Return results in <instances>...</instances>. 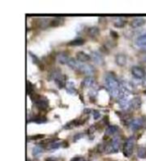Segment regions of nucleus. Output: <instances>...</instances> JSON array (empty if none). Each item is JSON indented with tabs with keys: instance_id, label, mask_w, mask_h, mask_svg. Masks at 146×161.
Here are the masks:
<instances>
[{
	"instance_id": "obj_1",
	"label": "nucleus",
	"mask_w": 146,
	"mask_h": 161,
	"mask_svg": "<svg viewBox=\"0 0 146 161\" xmlns=\"http://www.w3.org/2000/svg\"><path fill=\"white\" fill-rule=\"evenodd\" d=\"M106 86L109 89L110 95L113 97H119L120 93V87L119 82L117 81L116 77L112 73H108L105 77Z\"/></svg>"
},
{
	"instance_id": "obj_2",
	"label": "nucleus",
	"mask_w": 146,
	"mask_h": 161,
	"mask_svg": "<svg viewBox=\"0 0 146 161\" xmlns=\"http://www.w3.org/2000/svg\"><path fill=\"white\" fill-rule=\"evenodd\" d=\"M135 141H136L135 140V136H133L128 137L126 140V142H125V143L123 145V149H122L123 154L126 157L128 158V157H130L131 154H132L133 149H134V146H135Z\"/></svg>"
},
{
	"instance_id": "obj_3",
	"label": "nucleus",
	"mask_w": 146,
	"mask_h": 161,
	"mask_svg": "<svg viewBox=\"0 0 146 161\" xmlns=\"http://www.w3.org/2000/svg\"><path fill=\"white\" fill-rule=\"evenodd\" d=\"M120 147V137L116 136L113 138L111 142L106 146L105 152H107V153H118Z\"/></svg>"
},
{
	"instance_id": "obj_4",
	"label": "nucleus",
	"mask_w": 146,
	"mask_h": 161,
	"mask_svg": "<svg viewBox=\"0 0 146 161\" xmlns=\"http://www.w3.org/2000/svg\"><path fill=\"white\" fill-rule=\"evenodd\" d=\"M34 103H35L36 107L39 110H45L49 107V102L47 101V99L39 95L35 96Z\"/></svg>"
},
{
	"instance_id": "obj_5",
	"label": "nucleus",
	"mask_w": 146,
	"mask_h": 161,
	"mask_svg": "<svg viewBox=\"0 0 146 161\" xmlns=\"http://www.w3.org/2000/svg\"><path fill=\"white\" fill-rule=\"evenodd\" d=\"M79 70L84 74H86L88 76H91L95 73V68L90 65V64H83L80 62V66L79 67Z\"/></svg>"
},
{
	"instance_id": "obj_6",
	"label": "nucleus",
	"mask_w": 146,
	"mask_h": 161,
	"mask_svg": "<svg viewBox=\"0 0 146 161\" xmlns=\"http://www.w3.org/2000/svg\"><path fill=\"white\" fill-rule=\"evenodd\" d=\"M52 78H54L59 88H62L65 86V78H63L62 74L60 72H55L52 75Z\"/></svg>"
},
{
	"instance_id": "obj_7",
	"label": "nucleus",
	"mask_w": 146,
	"mask_h": 161,
	"mask_svg": "<svg viewBox=\"0 0 146 161\" xmlns=\"http://www.w3.org/2000/svg\"><path fill=\"white\" fill-rule=\"evenodd\" d=\"M131 74L136 78H138V79H142L145 76V70L143 68H141L140 67H137V66H135L131 68Z\"/></svg>"
},
{
	"instance_id": "obj_8",
	"label": "nucleus",
	"mask_w": 146,
	"mask_h": 161,
	"mask_svg": "<svg viewBox=\"0 0 146 161\" xmlns=\"http://www.w3.org/2000/svg\"><path fill=\"white\" fill-rule=\"evenodd\" d=\"M144 125V120L142 118H137L132 120L130 123V128L132 131H138Z\"/></svg>"
},
{
	"instance_id": "obj_9",
	"label": "nucleus",
	"mask_w": 146,
	"mask_h": 161,
	"mask_svg": "<svg viewBox=\"0 0 146 161\" xmlns=\"http://www.w3.org/2000/svg\"><path fill=\"white\" fill-rule=\"evenodd\" d=\"M91 58L98 65H102L103 64V58H102V55L100 53L97 52V51H92L91 53Z\"/></svg>"
},
{
	"instance_id": "obj_10",
	"label": "nucleus",
	"mask_w": 146,
	"mask_h": 161,
	"mask_svg": "<svg viewBox=\"0 0 146 161\" xmlns=\"http://www.w3.org/2000/svg\"><path fill=\"white\" fill-rule=\"evenodd\" d=\"M145 24V20L142 17H137L134 18L131 21V27L133 28H138Z\"/></svg>"
},
{
	"instance_id": "obj_11",
	"label": "nucleus",
	"mask_w": 146,
	"mask_h": 161,
	"mask_svg": "<svg viewBox=\"0 0 146 161\" xmlns=\"http://www.w3.org/2000/svg\"><path fill=\"white\" fill-rule=\"evenodd\" d=\"M76 58L78 60V61L84 63V62H87L88 61L91 60V56L87 55L86 53L83 52V51H80L76 54Z\"/></svg>"
},
{
	"instance_id": "obj_12",
	"label": "nucleus",
	"mask_w": 146,
	"mask_h": 161,
	"mask_svg": "<svg viewBox=\"0 0 146 161\" xmlns=\"http://www.w3.org/2000/svg\"><path fill=\"white\" fill-rule=\"evenodd\" d=\"M116 61L118 66L123 67L127 64V57L123 54H118L116 56Z\"/></svg>"
},
{
	"instance_id": "obj_13",
	"label": "nucleus",
	"mask_w": 146,
	"mask_h": 161,
	"mask_svg": "<svg viewBox=\"0 0 146 161\" xmlns=\"http://www.w3.org/2000/svg\"><path fill=\"white\" fill-rule=\"evenodd\" d=\"M119 131V127L116 125H109L105 131V136H113L115 134H116V132Z\"/></svg>"
},
{
	"instance_id": "obj_14",
	"label": "nucleus",
	"mask_w": 146,
	"mask_h": 161,
	"mask_svg": "<svg viewBox=\"0 0 146 161\" xmlns=\"http://www.w3.org/2000/svg\"><path fill=\"white\" fill-rule=\"evenodd\" d=\"M141 107V99L139 97H135L130 101V107L133 109H138Z\"/></svg>"
},
{
	"instance_id": "obj_15",
	"label": "nucleus",
	"mask_w": 146,
	"mask_h": 161,
	"mask_svg": "<svg viewBox=\"0 0 146 161\" xmlns=\"http://www.w3.org/2000/svg\"><path fill=\"white\" fill-rule=\"evenodd\" d=\"M67 64H68L71 68H73V70H79V67H80V62L73 58H69V61H68Z\"/></svg>"
},
{
	"instance_id": "obj_16",
	"label": "nucleus",
	"mask_w": 146,
	"mask_h": 161,
	"mask_svg": "<svg viewBox=\"0 0 146 161\" xmlns=\"http://www.w3.org/2000/svg\"><path fill=\"white\" fill-rule=\"evenodd\" d=\"M136 45L141 48L146 47V34H144L140 37H138L136 40Z\"/></svg>"
},
{
	"instance_id": "obj_17",
	"label": "nucleus",
	"mask_w": 146,
	"mask_h": 161,
	"mask_svg": "<svg viewBox=\"0 0 146 161\" xmlns=\"http://www.w3.org/2000/svg\"><path fill=\"white\" fill-rule=\"evenodd\" d=\"M81 85L84 87H93L95 85V81L91 77H87L83 80Z\"/></svg>"
},
{
	"instance_id": "obj_18",
	"label": "nucleus",
	"mask_w": 146,
	"mask_h": 161,
	"mask_svg": "<svg viewBox=\"0 0 146 161\" xmlns=\"http://www.w3.org/2000/svg\"><path fill=\"white\" fill-rule=\"evenodd\" d=\"M100 33V31L99 28L98 27H91L89 29H88V34L91 37V38H95V37H98Z\"/></svg>"
},
{
	"instance_id": "obj_19",
	"label": "nucleus",
	"mask_w": 146,
	"mask_h": 161,
	"mask_svg": "<svg viewBox=\"0 0 146 161\" xmlns=\"http://www.w3.org/2000/svg\"><path fill=\"white\" fill-rule=\"evenodd\" d=\"M57 59H58L59 62L62 63V64H67L68 61H69V56L66 53H64V52L60 53L58 56H57Z\"/></svg>"
},
{
	"instance_id": "obj_20",
	"label": "nucleus",
	"mask_w": 146,
	"mask_h": 161,
	"mask_svg": "<svg viewBox=\"0 0 146 161\" xmlns=\"http://www.w3.org/2000/svg\"><path fill=\"white\" fill-rule=\"evenodd\" d=\"M62 146V142H58V140H56V141H54V142H51L47 145V149L54 150V149H57Z\"/></svg>"
},
{
	"instance_id": "obj_21",
	"label": "nucleus",
	"mask_w": 146,
	"mask_h": 161,
	"mask_svg": "<svg viewBox=\"0 0 146 161\" xmlns=\"http://www.w3.org/2000/svg\"><path fill=\"white\" fill-rule=\"evenodd\" d=\"M44 152V148L43 147H41L40 145H37L33 148V155L34 157H38L40 154H42V153Z\"/></svg>"
},
{
	"instance_id": "obj_22",
	"label": "nucleus",
	"mask_w": 146,
	"mask_h": 161,
	"mask_svg": "<svg viewBox=\"0 0 146 161\" xmlns=\"http://www.w3.org/2000/svg\"><path fill=\"white\" fill-rule=\"evenodd\" d=\"M85 44V39H81V38H77L75 39L72 40L71 42H69V45L70 46H80Z\"/></svg>"
},
{
	"instance_id": "obj_23",
	"label": "nucleus",
	"mask_w": 146,
	"mask_h": 161,
	"mask_svg": "<svg viewBox=\"0 0 146 161\" xmlns=\"http://www.w3.org/2000/svg\"><path fill=\"white\" fill-rule=\"evenodd\" d=\"M138 156L140 159H146V148L144 147H140L138 149Z\"/></svg>"
},
{
	"instance_id": "obj_24",
	"label": "nucleus",
	"mask_w": 146,
	"mask_h": 161,
	"mask_svg": "<svg viewBox=\"0 0 146 161\" xmlns=\"http://www.w3.org/2000/svg\"><path fill=\"white\" fill-rule=\"evenodd\" d=\"M125 25H126V21H125L123 19H120V18L117 19L116 21L115 24H114V26H115L116 28H123Z\"/></svg>"
},
{
	"instance_id": "obj_25",
	"label": "nucleus",
	"mask_w": 146,
	"mask_h": 161,
	"mask_svg": "<svg viewBox=\"0 0 146 161\" xmlns=\"http://www.w3.org/2000/svg\"><path fill=\"white\" fill-rule=\"evenodd\" d=\"M66 88L69 93L70 94H73L74 91H75V88H74V85H73V82H69L67 85H66Z\"/></svg>"
},
{
	"instance_id": "obj_26",
	"label": "nucleus",
	"mask_w": 146,
	"mask_h": 161,
	"mask_svg": "<svg viewBox=\"0 0 146 161\" xmlns=\"http://www.w3.org/2000/svg\"><path fill=\"white\" fill-rule=\"evenodd\" d=\"M33 121L37 124H44L47 121V119H46V118L43 117V116H38L33 119Z\"/></svg>"
},
{
	"instance_id": "obj_27",
	"label": "nucleus",
	"mask_w": 146,
	"mask_h": 161,
	"mask_svg": "<svg viewBox=\"0 0 146 161\" xmlns=\"http://www.w3.org/2000/svg\"><path fill=\"white\" fill-rule=\"evenodd\" d=\"M62 19H60V18H56V19H54V20H52V21H51V22H50V25L51 26V27H57V26H58L60 25L61 23H62Z\"/></svg>"
},
{
	"instance_id": "obj_28",
	"label": "nucleus",
	"mask_w": 146,
	"mask_h": 161,
	"mask_svg": "<svg viewBox=\"0 0 146 161\" xmlns=\"http://www.w3.org/2000/svg\"><path fill=\"white\" fill-rule=\"evenodd\" d=\"M33 92V85L30 83L29 81H28L27 82V93L29 96H32Z\"/></svg>"
},
{
	"instance_id": "obj_29",
	"label": "nucleus",
	"mask_w": 146,
	"mask_h": 161,
	"mask_svg": "<svg viewBox=\"0 0 146 161\" xmlns=\"http://www.w3.org/2000/svg\"><path fill=\"white\" fill-rule=\"evenodd\" d=\"M29 55L32 56V59H33V61L35 63V64H38V63H39V60L38 59V57L35 56V55H33L32 52H29Z\"/></svg>"
},
{
	"instance_id": "obj_30",
	"label": "nucleus",
	"mask_w": 146,
	"mask_h": 161,
	"mask_svg": "<svg viewBox=\"0 0 146 161\" xmlns=\"http://www.w3.org/2000/svg\"><path fill=\"white\" fill-rule=\"evenodd\" d=\"M70 161H86L83 157H80V156H76V157H74L73 158L72 160Z\"/></svg>"
},
{
	"instance_id": "obj_31",
	"label": "nucleus",
	"mask_w": 146,
	"mask_h": 161,
	"mask_svg": "<svg viewBox=\"0 0 146 161\" xmlns=\"http://www.w3.org/2000/svg\"><path fill=\"white\" fill-rule=\"evenodd\" d=\"M44 136V135H36V136H31V138H33V140H37V139H41V138H43Z\"/></svg>"
},
{
	"instance_id": "obj_32",
	"label": "nucleus",
	"mask_w": 146,
	"mask_h": 161,
	"mask_svg": "<svg viewBox=\"0 0 146 161\" xmlns=\"http://www.w3.org/2000/svg\"><path fill=\"white\" fill-rule=\"evenodd\" d=\"M93 117H94L95 119L99 118V117H100V113H99L98 111H94V113H93Z\"/></svg>"
},
{
	"instance_id": "obj_33",
	"label": "nucleus",
	"mask_w": 146,
	"mask_h": 161,
	"mask_svg": "<svg viewBox=\"0 0 146 161\" xmlns=\"http://www.w3.org/2000/svg\"><path fill=\"white\" fill-rule=\"evenodd\" d=\"M110 34L112 35V37H113L114 39H117V38H118V33L116 32H114V31H111V32H110Z\"/></svg>"
},
{
	"instance_id": "obj_34",
	"label": "nucleus",
	"mask_w": 146,
	"mask_h": 161,
	"mask_svg": "<svg viewBox=\"0 0 146 161\" xmlns=\"http://www.w3.org/2000/svg\"><path fill=\"white\" fill-rule=\"evenodd\" d=\"M80 136H83V135H82V134H79V135L74 136V137H73V138H74V141H75V140H78Z\"/></svg>"
},
{
	"instance_id": "obj_35",
	"label": "nucleus",
	"mask_w": 146,
	"mask_h": 161,
	"mask_svg": "<svg viewBox=\"0 0 146 161\" xmlns=\"http://www.w3.org/2000/svg\"><path fill=\"white\" fill-rule=\"evenodd\" d=\"M46 161H56V160H55L54 159H47Z\"/></svg>"
},
{
	"instance_id": "obj_36",
	"label": "nucleus",
	"mask_w": 146,
	"mask_h": 161,
	"mask_svg": "<svg viewBox=\"0 0 146 161\" xmlns=\"http://www.w3.org/2000/svg\"><path fill=\"white\" fill-rule=\"evenodd\" d=\"M143 61H145V62H146V55H145V56H143Z\"/></svg>"
}]
</instances>
